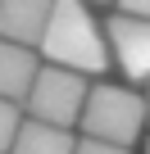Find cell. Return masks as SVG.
<instances>
[{
    "mask_svg": "<svg viewBox=\"0 0 150 154\" xmlns=\"http://www.w3.org/2000/svg\"><path fill=\"white\" fill-rule=\"evenodd\" d=\"M73 145H78V140H73L68 127H55V122L27 118V122H18L9 154H73Z\"/></svg>",
    "mask_w": 150,
    "mask_h": 154,
    "instance_id": "52a82bcc",
    "label": "cell"
},
{
    "mask_svg": "<svg viewBox=\"0 0 150 154\" xmlns=\"http://www.w3.org/2000/svg\"><path fill=\"white\" fill-rule=\"evenodd\" d=\"M73 154H132L127 145H114V140H100V136H82L73 145Z\"/></svg>",
    "mask_w": 150,
    "mask_h": 154,
    "instance_id": "9c48e42d",
    "label": "cell"
},
{
    "mask_svg": "<svg viewBox=\"0 0 150 154\" xmlns=\"http://www.w3.org/2000/svg\"><path fill=\"white\" fill-rule=\"evenodd\" d=\"M18 122H23V104H18V100H5V95H0V154H9Z\"/></svg>",
    "mask_w": 150,
    "mask_h": 154,
    "instance_id": "ba28073f",
    "label": "cell"
},
{
    "mask_svg": "<svg viewBox=\"0 0 150 154\" xmlns=\"http://www.w3.org/2000/svg\"><path fill=\"white\" fill-rule=\"evenodd\" d=\"M82 100H87V77L73 72L64 63H46L37 68L32 86L23 95V109L41 122H55V127H73L82 113Z\"/></svg>",
    "mask_w": 150,
    "mask_h": 154,
    "instance_id": "3957f363",
    "label": "cell"
},
{
    "mask_svg": "<svg viewBox=\"0 0 150 154\" xmlns=\"http://www.w3.org/2000/svg\"><path fill=\"white\" fill-rule=\"evenodd\" d=\"M37 50L46 54V63H64L82 77H100L114 63L105 27L91 18V9L82 0H50V18H46V32H41Z\"/></svg>",
    "mask_w": 150,
    "mask_h": 154,
    "instance_id": "6da1fadb",
    "label": "cell"
},
{
    "mask_svg": "<svg viewBox=\"0 0 150 154\" xmlns=\"http://www.w3.org/2000/svg\"><path fill=\"white\" fill-rule=\"evenodd\" d=\"M118 14H136V18H150V0H114Z\"/></svg>",
    "mask_w": 150,
    "mask_h": 154,
    "instance_id": "30bf717a",
    "label": "cell"
},
{
    "mask_svg": "<svg viewBox=\"0 0 150 154\" xmlns=\"http://www.w3.org/2000/svg\"><path fill=\"white\" fill-rule=\"evenodd\" d=\"M82 5H91V0H82ZM96 5H105V0H96Z\"/></svg>",
    "mask_w": 150,
    "mask_h": 154,
    "instance_id": "7c38bea8",
    "label": "cell"
},
{
    "mask_svg": "<svg viewBox=\"0 0 150 154\" xmlns=\"http://www.w3.org/2000/svg\"><path fill=\"white\" fill-rule=\"evenodd\" d=\"M37 68H41V59H37L32 45H18V41H5V36H0V95H5V100H18L23 104Z\"/></svg>",
    "mask_w": 150,
    "mask_h": 154,
    "instance_id": "8992f818",
    "label": "cell"
},
{
    "mask_svg": "<svg viewBox=\"0 0 150 154\" xmlns=\"http://www.w3.org/2000/svg\"><path fill=\"white\" fill-rule=\"evenodd\" d=\"M145 122H150V91H145Z\"/></svg>",
    "mask_w": 150,
    "mask_h": 154,
    "instance_id": "8fae6325",
    "label": "cell"
},
{
    "mask_svg": "<svg viewBox=\"0 0 150 154\" xmlns=\"http://www.w3.org/2000/svg\"><path fill=\"white\" fill-rule=\"evenodd\" d=\"M46 18H50V0H0V36L5 41H18V45L37 50V41L46 32Z\"/></svg>",
    "mask_w": 150,
    "mask_h": 154,
    "instance_id": "5b68a950",
    "label": "cell"
},
{
    "mask_svg": "<svg viewBox=\"0 0 150 154\" xmlns=\"http://www.w3.org/2000/svg\"><path fill=\"white\" fill-rule=\"evenodd\" d=\"M105 41H109V59L132 82H150V18L114 14L105 27Z\"/></svg>",
    "mask_w": 150,
    "mask_h": 154,
    "instance_id": "277c9868",
    "label": "cell"
},
{
    "mask_svg": "<svg viewBox=\"0 0 150 154\" xmlns=\"http://www.w3.org/2000/svg\"><path fill=\"white\" fill-rule=\"evenodd\" d=\"M78 122H82L87 136H100V140H114V145H136V136L145 127V95L100 82V86L87 91Z\"/></svg>",
    "mask_w": 150,
    "mask_h": 154,
    "instance_id": "7a4b0ae2",
    "label": "cell"
},
{
    "mask_svg": "<svg viewBox=\"0 0 150 154\" xmlns=\"http://www.w3.org/2000/svg\"><path fill=\"white\" fill-rule=\"evenodd\" d=\"M145 154H150V145H145Z\"/></svg>",
    "mask_w": 150,
    "mask_h": 154,
    "instance_id": "4fadbf2b",
    "label": "cell"
}]
</instances>
